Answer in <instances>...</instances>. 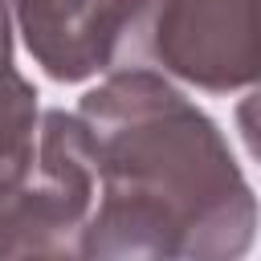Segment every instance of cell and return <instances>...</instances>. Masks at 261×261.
<instances>
[{"label":"cell","instance_id":"cell-1","mask_svg":"<svg viewBox=\"0 0 261 261\" xmlns=\"http://www.w3.org/2000/svg\"><path fill=\"white\" fill-rule=\"evenodd\" d=\"M77 118L94 143L98 196L86 257H241L257 200L220 126L155 69H110Z\"/></svg>","mask_w":261,"mask_h":261},{"label":"cell","instance_id":"cell-2","mask_svg":"<svg viewBox=\"0 0 261 261\" xmlns=\"http://www.w3.org/2000/svg\"><path fill=\"white\" fill-rule=\"evenodd\" d=\"M155 69L208 94L261 73V0H118L110 69Z\"/></svg>","mask_w":261,"mask_h":261},{"label":"cell","instance_id":"cell-3","mask_svg":"<svg viewBox=\"0 0 261 261\" xmlns=\"http://www.w3.org/2000/svg\"><path fill=\"white\" fill-rule=\"evenodd\" d=\"M94 196L98 167L82 118L45 110L33 147L0 159V261L77 253Z\"/></svg>","mask_w":261,"mask_h":261},{"label":"cell","instance_id":"cell-4","mask_svg":"<svg viewBox=\"0 0 261 261\" xmlns=\"http://www.w3.org/2000/svg\"><path fill=\"white\" fill-rule=\"evenodd\" d=\"M29 53L57 82H86L110 69L118 0H8Z\"/></svg>","mask_w":261,"mask_h":261},{"label":"cell","instance_id":"cell-5","mask_svg":"<svg viewBox=\"0 0 261 261\" xmlns=\"http://www.w3.org/2000/svg\"><path fill=\"white\" fill-rule=\"evenodd\" d=\"M37 118V90L12 61V33H0V159L33 147Z\"/></svg>","mask_w":261,"mask_h":261},{"label":"cell","instance_id":"cell-6","mask_svg":"<svg viewBox=\"0 0 261 261\" xmlns=\"http://www.w3.org/2000/svg\"><path fill=\"white\" fill-rule=\"evenodd\" d=\"M0 33H12V8H8V0H0Z\"/></svg>","mask_w":261,"mask_h":261}]
</instances>
